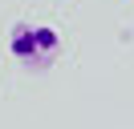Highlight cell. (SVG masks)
<instances>
[{"mask_svg":"<svg viewBox=\"0 0 134 129\" xmlns=\"http://www.w3.org/2000/svg\"><path fill=\"white\" fill-rule=\"evenodd\" d=\"M8 53L20 69H33V73H45L61 53V36L49 28V24H16L8 36Z\"/></svg>","mask_w":134,"mask_h":129,"instance_id":"6da1fadb","label":"cell"}]
</instances>
